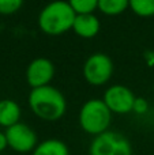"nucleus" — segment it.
I'll return each instance as SVG.
<instances>
[{"mask_svg": "<svg viewBox=\"0 0 154 155\" xmlns=\"http://www.w3.org/2000/svg\"><path fill=\"white\" fill-rule=\"evenodd\" d=\"M76 14H92L98 8V0H68Z\"/></svg>", "mask_w": 154, "mask_h": 155, "instance_id": "4468645a", "label": "nucleus"}, {"mask_svg": "<svg viewBox=\"0 0 154 155\" xmlns=\"http://www.w3.org/2000/svg\"><path fill=\"white\" fill-rule=\"evenodd\" d=\"M149 109V104L145 98H135V102H134V107L132 112L138 113V114H143V113L147 112Z\"/></svg>", "mask_w": 154, "mask_h": 155, "instance_id": "dca6fc26", "label": "nucleus"}, {"mask_svg": "<svg viewBox=\"0 0 154 155\" xmlns=\"http://www.w3.org/2000/svg\"><path fill=\"white\" fill-rule=\"evenodd\" d=\"M113 74V63L105 53H94L85 61L83 78L93 86H102Z\"/></svg>", "mask_w": 154, "mask_h": 155, "instance_id": "39448f33", "label": "nucleus"}, {"mask_svg": "<svg viewBox=\"0 0 154 155\" xmlns=\"http://www.w3.org/2000/svg\"><path fill=\"white\" fill-rule=\"evenodd\" d=\"M21 118V107L12 99H2L0 101V125L8 127L19 123Z\"/></svg>", "mask_w": 154, "mask_h": 155, "instance_id": "9d476101", "label": "nucleus"}, {"mask_svg": "<svg viewBox=\"0 0 154 155\" xmlns=\"http://www.w3.org/2000/svg\"><path fill=\"white\" fill-rule=\"evenodd\" d=\"M7 146H8L7 136H5V134H2V132H0V151H3Z\"/></svg>", "mask_w": 154, "mask_h": 155, "instance_id": "f3484780", "label": "nucleus"}, {"mask_svg": "<svg viewBox=\"0 0 154 155\" xmlns=\"http://www.w3.org/2000/svg\"><path fill=\"white\" fill-rule=\"evenodd\" d=\"M72 30L82 38H93L100 31V21L94 14H76Z\"/></svg>", "mask_w": 154, "mask_h": 155, "instance_id": "1a4fd4ad", "label": "nucleus"}, {"mask_svg": "<svg viewBox=\"0 0 154 155\" xmlns=\"http://www.w3.org/2000/svg\"><path fill=\"white\" fill-rule=\"evenodd\" d=\"M136 97L128 87L123 84L111 86L104 94V102L111 109L112 113L117 114H127L132 112L134 102Z\"/></svg>", "mask_w": 154, "mask_h": 155, "instance_id": "0eeeda50", "label": "nucleus"}, {"mask_svg": "<svg viewBox=\"0 0 154 155\" xmlns=\"http://www.w3.org/2000/svg\"><path fill=\"white\" fill-rule=\"evenodd\" d=\"M90 155H132V147L124 135L105 131L97 135L92 142Z\"/></svg>", "mask_w": 154, "mask_h": 155, "instance_id": "20e7f679", "label": "nucleus"}, {"mask_svg": "<svg viewBox=\"0 0 154 155\" xmlns=\"http://www.w3.org/2000/svg\"><path fill=\"white\" fill-rule=\"evenodd\" d=\"M29 106L41 120L56 121L64 116L67 102L62 91L48 84L32 88L29 94Z\"/></svg>", "mask_w": 154, "mask_h": 155, "instance_id": "f257e3e1", "label": "nucleus"}, {"mask_svg": "<svg viewBox=\"0 0 154 155\" xmlns=\"http://www.w3.org/2000/svg\"><path fill=\"white\" fill-rule=\"evenodd\" d=\"M112 120V112L104 99H90L79 112L81 128L89 135H97L108 131Z\"/></svg>", "mask_w": 154, "mask_h": 155, "instance_id": "7ed1b4c3", "label": "nucleus"}, {"mask_svg": "<svg viewBox=\"0 0 154 155\" xmlns=\"http://www.w3.org/2000/svg\"><path fill=\"white\" fill-rule=\"evenodd\" d=\"M76 12L68 2L55 0L46 4L38 15V26L48 35H62L72 29Z\"/></svg>", "mask_w": 154, "mask_h": 155, "instance_id": "f03ea898", "label": "nucleus"}, {"mask_svg": "<svg viewBox=\"0 0 154 155\" xmlns=\"http://www.w3.org/2000/svg\"><path fill=\"white\" fill-rule=\"evenodd\" d=\"M8 147L16 153H30L37 147V135L29 125L16 123L5 131Z\"/></svg>", "mask_w": 154, "mask_h": 155, "instance_id": "423d86ee", "label": "nucleus"}, {"mask_svg": "<svg viewBox=\"0 0 154 155\" xmlns=\"http://www.w3.org/2000/svg\"><path fill=\"white\" fill-rule=\"evenodd\" d=\"M130 7V0H98V10L109 16L123 14Z\"/></svg>", "mask_w": 154, "mask_h": 155, "instance_id": "f8f14e48", "label": "nucleus"}, {"mask_svg": "<svg viewBox=\"0 0 154 155\" xmlns=\"http://www.w3.org/2000/svg\"><path fill=\"white\" fill-rule=\"evenodd\" d=\"M130 7L138 16H154V0H130Z\"/></svg>", "mask_w": 154, "mask_h": 155, "instance_id": "ddd939ff", "label": "nucleus"}, {"mask_svg": "<svg viewBox=\"0 0 154 155\" xmlns=\"http://www.w3.org/2000/svg\"><path fill=\"white\" fill-rule=\"evenodd\" d=\"M33 155H70V153L64 142L57 139H48L37 144V147L33 150Z\"/></svg>", "mask_w": 154, "mask_h": 155, "instance_id": "9b49d317", "label": "nucleus"}, {"mask_svg": "<svg viewBox=\"0 0 154 155\" xmlns=\"http://www.w3.org/2000/svg\"><path fill=\"white\" fill-rule=\"evenodd\" d=\"M23 4V0H0V15L15 14Z\"/></svg>", "mask_w": 154, "mask_h": 155, "instance_id": "2eb2a0df", "label": "nucleus"}, {"mask_svg": "<svg viewBox=\"0 0 154 155\" xmlns=\"http://www.w3.org/2000/svg\"><path fill=\"white\" fill-rule=\"evenodd\" d=\"M55 76V65L51 60L38 57L33 60L26 70V80L32 88L48 86Z\"/></svg>", "mask_w": 154, "mask_h": 155, "instance_id": "6e6552de", "label": "nucleus"}]
</instances>
